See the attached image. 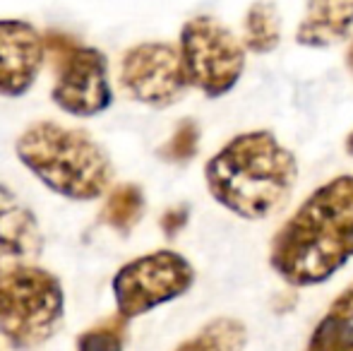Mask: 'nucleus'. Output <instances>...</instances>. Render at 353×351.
I'll list each match as a JSON object with an SVG mask.
<instances>
[{
  "label": "nucleus",
  "instance_id": "nucleus-1",
  "mask_svg": "<svg viewBox=\"0 0 353 351\" xmlns=\"http://www.w3.org/2000/svg\"><path fill=\"white\" fill-rule=\"evenodd\" d=\"M353 258V176L312 190L274 234L270 265L286 284L315 286Z\"/></svg>",
  "mask_w": 353,
  "mask_h": 351
},
{
  "label": "nucleus",
  "instance_id": "nucleus-2",
  "mask_svg": "<svg viewBox=\"0 0 353 351\" xmlns=\"http://www.w3.org/2000/svg\"><path fill=\"white\" fill-rule=\"evenodd\" d=\"M296 178V157L270 130L236 135L205 166L210 195L233 214L250 221L281 210Z\"/></svg>",
  "mask_w": 353,
  "mask_h": 351
},
{
  "label": "nucleus",
  "instance_id": "nucleus-3",
  "mask_svg": "<svg viewBox=\"0 0 353 351\" xmlns=\"http://www.w3.org/2000/svg\"><path fill=\"white\" fill-rule=\"evenodd\" d=\"M14 154L29 174L65 200L92 202L111 188V157L82 128L32 123L14 142Z\"/></svg>",
  "mask_w": 353,
  "mask_h": 351
},
{
  "label": "nucleus",
  "instance_id": "nucleus-4",
  "mask_svg": "<svg viewBox=\"0 0 353 351\" xmlns=\"http://www.w3.org/2000/svg\"><path fill=\"white\" fill-rule=\"evenodd\" d=\"M65 291L53 272L37 263L0 272V337L14 351H34L58 332Z\"/></svg>",
  "mask_w": 353,
  "mask_h": 351
},
{
  "label": "nucleus",
  "instance_id": "nucleus-5",
  "mask_svg": "<svg viewBox=\"0 0 353 351\" xmlns=\"http://www.w3.org/2000/svg\"><path fill=\"white\" fill-rule=\"evenodd\" d=\"M43 51L51 58V99L61 111L74 118H92L113 103L108 82V58L94 46L79 43L72 34H43Z\"/></svg>",
  "mask_w": 353,
  "mask_h": 351
},
{
  "label": "nucleus",
  "instance_id": "nucleus-6",
  "mask_svg": "<svg viewBox=\"0 0 353 351\" xmlns=\"http://www.w3.org/2000/svg\"><path fill=\"white\" fill-rule=\"evenodd\" d=\"M178 56L188 87L200 89L210 99L231 92L245 70V46L226 24L210 14L183 24Z\"/></svg>",
  "mask_w": 353,
  "mask_h": 351
},
{
  "label": "nucleus",
  "instance_id": "nucleus-7",
  "mask_svg": "<svg viewBox=\"0 0 353 351\" xmlns=\"http://www.w3.org/2000/svg\"><path fill=\"white\" fill-rule=\"evenodd\" d=\"M195 284L192 265L176 250H154L130 260L113 274L111 291L123 318L132 320L168 301L181 299Z\"/></svg>",
  "mask_w": 353,
  "mask_h": 351
},
{
  "label": "nucleus",
  "instance_id": "nucleus-8",
  "mask_svg": "<svg viewBox=\"0 0 353 351\" xmlns=\"http://www.w3.org/2000/svg\"><path fill=\"white\" fill-rule=\"evenodd\" d=\"M121 85L128 97L144 106H173L188 89L178 46L166 41H144L128 48L121 61Z\"/></svg>",
  "mask_w": 353,
  "mask_h": 351
},
{
  "label": "nucleus",
  "instance_id": "nucleus-9",
  "mask_svg": "<svg viewBox=\"0 0 353 351\" xmlns=\"http://www.w3.org/2000/svg\"><path fill=\"white\" fill-rule=\"evenodd\" d=\"M43 61V34L32 22L0 19V97H24L37 82Z\"/></svg>",
  "mask_w": 353,
  "mask_h": 351
},
{
  "label": "nucleus",
  "instance_id": "nucleus-10",
  "mask_svg": "<svg viewBox=\"0 0 353 351\" xmlns=\"http://www.w3.org/2000/svg\"><path fill=\"white\" fill-rule=\"evenodd\" d=\"M41 253L43 234L37 214L0 183V272L37 263Z\"/></svg>",
  "mask_w": 353,
  "mask_h": 351
},
{
  "label": "nucleus",
  "instance_id": "nucleus-11",
  "mask_svg": "<svg viewBox=\"0 0 353 351\" xmlns=\"http://www.w3.org/2000/svg\"><path fill=\"white\" fill-rule=\"evenodd\" d=\"M353 0H307L305 17L296 29V41L307 48H327L349 37Z\"/></svg>",
  "mask_w": 353,
  "mask_h": 351
},
{
  "label": "nucleus",
  "instance_id": "nucleus-12",
  "mask_svg": "<svg viewBox=\"0 0 353 351\" xmlns=\"http://www.w3.org/2000/svg\"><path fill=\"white\" fill-rule=\"evenodd\" d=\"M305 351H353V284L332 301L312 330Z\"/></svg>",
  "mask_w": 353,
  "mask_h": 351
},
{
  "label": "nucleus",
  "instance_id": "nucleus-13",
  "mask_svg": "<svg viewBox=\"0 0 353 351\" xmlns=\"http://www.w3.org/2000/svg\"><path fill=\"white\" fill-rule=\"evenodd\" d=\"M147 200L137 183H118L101 207V221L118 234H130L140 224Z\"/></svg>",
  "mask_w": 353,
  "mask_h": 351
},
{
  "label": "nucleus",
  "instance_id": "nucleus-14",
  "mask_svg": "<svg viewBox=\"0 0 353 351\" xmlns=\"http://www.w3.org/2000/svg\"><path fill=\"white\" fill-rule=\"evenodd\" d=\"M248 330L236 318H214L195 337L178 344L176 351H243Z\"/></svg>",
  "mask_w": 353,
  "mask_h": 351
},
{
  "label": "nucleus",
  "instance_id": "nucleus-15",
  "mask_svg": "<svg viewBox=\"0 0 353 351\" xmlns=\"http://www.w3.org/2000/svg\"><path fill=\"white\" fill-rule=\"evenodd\" d=\"M281 41V19L276 5L257 0L245 14V48L252 53H272Z\"/></svg>",
  "mask_w": 353,
  "mask_h": 351
},
{
  "label": "nucleus",
  "instance_id": "nucleus-16",
  "mask_svg": "<svg viewBox=\"0 0 353 351\" xmlns=\"http://www.w3.org/2000/svg\"><path fill=\"white\" fill-rule=\"evenodd\" d=\"M128 325L130 320L123 318L121 313L108 315L79 334L74 351H125Z\"/></svg>",
  "mask_w": 353,
  "mask_h": 351
},
{
  "label": "nucleus",
  "instance_id": "nucleus-17",
  "mask_svg": "<svg viewBox=\"0 0 353 351\" xmlns=\"http://www.w3.org/2000/svg\"><path fill=\"white\" fill-rule=\"evenodd\" d=\"M197 150H200V126L192 118H185L178 123L168 142H163L159 157L171 164H188L197 154Z\"/></svg>",
  "mask_w": 353,
  "mask_h": 351
},
{
  "label": "nucleus",
  "instance_id": "nucleus-18",
  "mask_svg": "<svg viewBox=\"0 0 353 351\" xmlns=\"http://www.w3.org/2000/svg\"><path fill=\"white\" fill-rule=\"evenodd\" d=\"M185 224H188V207H183V205L173 207V210H168L166 214L161 217V231L168 236V239L176 236Z\"/></svg>",
  "mask_w": 353,
  "mask_h": 351
},
{
  "label": "nucleus",
  "instance_id": "nucleus-19",
  "mask_svg": "<svg viewBox=\"0 0 353 351\" xmlns=\"http://www.w3.org/2000/svg\"><path fill=\"white\" fill-rule=\"evenodd\" d=\"M346 66H349V70L353 72V41L349 46V51H346Z\"/></svg>",
  "mask_w": 353,
  "mask_h": 351
},
{
  "label": "nucleus",
  "instance_id": "nucleus-20",
  "mask_svg": "<svg viewBox=\"0 0 353 351\" xmlns=\"http://www.w3.org/2000/svg\"><path fill=\"white\" fill-rule=\"evenodd\" d=\"M346 152H349V154H353V132L349 137H346Z\"/></svg>",
  "mask_w": 353,
  "mask_h": 351
}]
</instances>
